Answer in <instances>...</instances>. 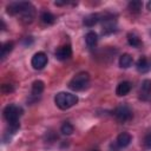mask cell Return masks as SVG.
Instances as JSON below:
<instances>
[{
	"mask_svg": "<svg viewBox=\"0 0 151 151\" xmlns=\"http://www.w3.org/2000/svg\"><path fill=\"white\" fill-rule=\"evenodd\" d=\"M99 20H100V15L97 14V13H93V14L87 15V17L84 19V25L87 26V27H92V26H94L97 22H99Z\"/></svg>",
	"mask_w": 151,
	"mask_h": 151,
	"instance_id": "9a60e30c",
	"label": "cell"
},
{
	"mask_svg": "<svg viewBox=\"0 0 151 151\" xmlns=\"http://www.w3.org/2000/svg\"><path fill=\"white\" fill-rule=\"evenodd\" d=\"M137 70H138L139 72H142V73H145V72L150 71V70H151V64H150V61H149L145 57L139 58L138 61H137Z\"/></svg>",
	"mask_w": 151,
	"mask_h": 151,
	"instance_id": "7c38bea8",
	"label": "cell"
},
{
	"mask_svg": "<svg viewBox=\"0 0 151 151\" xmlns=\"http://www.w3.org/2000/svg\"><path fill=\"white\" fill-rule=\"evenodd\" d=\"M45 88V84L41 80H34L32 83V88H31V97H33L34 99H37L44 91Z\"/></svg>",
	"mask_w": 151,
	"mask_h": 151,
	"instance_id": "ba28073f",
	"label": "cell"
},
{
	"mask_svg": "<svg viewBox=\"0 0 151 151\" xmlns=\"http://www.w3.org/2000/svg\"><path fill=\"white\" fill-rule=\"evenodd\" d=\"M40 20L45 25H52L55 21V17L50 12H42L40 15Z\"/></svg>",
	"mask_w": 151,
	"mask_h": 151,
	"instance_id": "e0dca14e",
	"label": "cell"
},
{
	"mask_svg": "<svg viewBox=\"0 0 151 151\" xmlns=\"http://www.w3.org/2000/svg\"><path fill=\"white\" fill-rule=\"evenodd\" d=\"M22 112L24 111L20 106L11 104L4 109V117L8 124H15V123H19V118L21 117Z\"/></svg>",
	"mask_w": 151,
	"mask_h": 151,
	"instance_id": "277c9868",
	"label": "cell"
},
{
	"mask_svg": "<svg viewBox=\"0 0 151 151\" xmlns=\"http://www.w3.org/2000/svg\"><path fill=\"white\" fill-rule=\"evenodd\" d=\"M14 91V87H13V85H11V84H4L2 86H1V92L2 93H11V92H13Z\"/></svg>",
	"mask_w": 151,
	"mask_h": 151,
	"instance_id": "44dd1931",
	"label": "cell"
},
{
	"mask_svg": "<svg viewBox=\"0 0 151 151\" xmlns=\"http://www.w3.org/2000/svg\"><path fill=\"white\" fill-rule=\"evenodd\" d=\"M48 59H47V55L44 53V52H38L35 53L33 57H32V60H31V65L34 70H41L46 66Z\"/></svg>",
	"mask_w": 151,
	"mask_h": 151,
	"instance_id": "8992f818",
	"label": "cell"
},
{
	"mask_svg": "<svg viewBox=\"0 0 151 151\" xmlns=\"http://www.w3.org/2000/svg\"><path fill=\"white\" fill-rule=\"evenodd\" d=\"M146 6H147V9H149V11H151V1H149Z\"/></svg>",
	"mask_w": 151,
	"mask_h": 151,
	"instance_id": "603a6c76",
	"label": "cell"
},
{
	"mask_svg": "<svg viewBox=\"0 0 151 151\" xmlns=\"http://www.w3.org/2000/svg\"><path fill=\"white\" fill-rule=\"evenodd\" d=\"M90 76L87 72H79L77 73L68 83V87L72 91H83L88 86Z\"/></svg>",
	"mask_w": 151,
	"mask_h": 151,
	"instance_id": "3957f363",
	"label": "cell"
},
{
	"mask_svg": "<svg viewBox=\"0 0 151 151\" xmlns=\"http://www.w3.org/2000/svg\"><path fill=\"white\" fill-rule=\"evenodd\" d=\"M114 116H116V118H117L119 122L125 123V122H129V120L132 118L133 114H132L131 109H130L127 105L122 104V105H119V106L114 110Z\"/></svg>",
	"mask_w": 151,
	"mask_h": 151,
	"instance_id": "5b68a950",
	"label": "cell"
},
{
	"mask_svg": "<svg viewBox=\"0 0 151 151\" xmlns=\"http://www.w3.org/2000/svg\"><path fill=\"white\" fill-rule=\"evenodd\" d=\"M60 131H61V133H63V134H65V136H70V134H72V133H73L74 127H73V125H72L71 123L65 122V123L61 125Z\"/></svg>",
	"mask_w": 151,
	"mask_h": 151,
	"instance_id": "d6986e66",
	"label": "cell"
},
{
	"mask_svg": "<svg viewBox=\"0 0 151 151\" xmlns=\"http://www.w3.org/2000/svg\"><path fill=\"white\" fill-rule=\"evenodd\" d=\"M150 93H151V80L145 79L142 83V86H140V98L145 100V99L149 98Z\"/></svg>",
	"mask_w": 151,
	"mask_h": 151,
	"instance_id": "8fae6325",
	"label": "cell"
},
{
	"mask_svg": "<svg viewBox=\"0 0 151 151\" xmlns=\"http://www.w3.org/2000/svg\"><path fill=\"white\" fill-rule=\"evenodd\" d=\"M142 1H138V0H134V1H130L129 2V9L132 12V13H138L140 9H142Z\"/></svg>",
	"mask_w": 151,
	"mask_h": 151,
	"instance_id": "ffe728a7",
	"label": "cell"
},
{
	"mask_svg": "<svg viewBox=\"0 0 151 151\" xmlns=\"http://www.w3.org/2000/svg\"><path fill=\"white\" fill-rule=\"evenodd\" d=\"M131 140H132V137H131L130 133H127V132H122V133L118 134V137H117V145L123 149V147L129 146L130 143H131Z\"/></svg>",
	"mask_w": 151,
	"mask_h": 151,
	"instance_id": "30bf717a",
	"label": "cell"
},
{
	"mask_svg": "<svg viewBox=\"0 0 151 151\" xmlns=\"http://www.w3.org/2000/svg\"><path fill=\"white\" fill-rule=\"evenodd\" d=\"M92 151H98V150H92Z\"/></svg>",
	"mask_w": 151,
	"mask_h": 151,
	"instance_id": "cb8c5ba5",
	"label": "cell"
},
{
	"mask_svg": "<svg viewBox=\"0 0 151 151\" xmlns=\"http://www.w3.org/2000/svg\"><path fill=\"white\" fill-rule=\"evenodd\" d=\"M133 63V58L129 53H124L119 57V66L123 68H129Z\"/></svg>",
	"mask_w": 151,
	"mask_h": 151,
	"instance_id": "5bb4252c",
	"label": "cell"
},
{
	"mask_svg": "<svg viewBox=\"0 0 151 151\" xmlns=\"http://www.w3.org/2000/svg\"><path fill=\"white\" fill-rule=\"evenodd\" d=\"M71 55H72V48L70 45L60 46L55 51V58L59 60H66V59L71 58Z\"/></svg>",
	"mask_w": 151,
	"mask_h": 151,
	"instance_id": "52a82bcc",
	"label": "cell"
},
{
	"mask_svg": "<svg viewBox=\"0 0 151 151\" xmlns=\"http://www.w3.org/2000/svg\"><path fill=\"white\" fill-rule=\"evenodd\" d=\"M85 41H86L87 47H90V48H94V47L97 46V42H98L97 33H94L93 31L87 32V34H86V37H85Z\"/></svg>",
	"mask_w": 151,
	"mask_h": 151,
	"instance_id": "4fadbf2b",
	"label": "cell"
},
{
	"mask_svg": "<svg viewBox=\"0 0 151 151\" xmlns=\"http://www.w3.org/2000/svg\"><path fill=\"white\" fill-rule=\"evenodd\" d=\"M131 87H132V85H131L130 81H122V83H119V84L117 85V87H116V94H117L118 97L126 96V94L131 91Z\"/></svg>",
	"mask_w": 151,
	"mask_h": 151,
	"instance_id": "9c48e42d",
	"label": "cell"
},
{
	"mask_svg": "<svg viewBox=\"0 0 151 151\" xmlns=\"http://www.w3.org/2000/svg\"><path fill=\"white\" fill-rule=\"evenodd\" d=\"M7 13L11 15H18L22 22L29 24L35 17V8L28 1H18L7 6Z\"/></svg>",
	"mask_w": 151,
	"mask_h": 151,
	"instance_id": "6da1fadb",
	"label": "cell"
},
{
	"mask_svg": "<svg viewBox=\"0 0 151 151\" xmlns=\"http://www.w3.org/2000/svg\"><path fill=\"white\" fill-rule=\"evenodd\" d=\"M127 42L132 47H139L142 45V41H140L139 37L137 34H134V33H129L127 34Z\"/></svg>",
	"mask_w": 151,
	"mask_h": 151,
	"instance_id": "ac0fdd59",
	"label": "cell"
},
{
	"mask_svg": "<svg viewBox=\"0 0 151 151\" xmlns=\"http://www.w3.org/2000/svg\"><path fill=\"white\" fill-rule=\"evenodd\" d=\"M144 145L147 149H151V132H149L144 138Z\"/></svg>",
	"mask_w": 151,
	"mask_h": 151,
	"instance_id": "7402d4cb",
	"label": "cell"
},
{
	"mask_svg": "<svg viewBox=\"0 0 151 151\" xmlns=\"http://www.w3.org/2000/svg\"><path fill=\"white\" fill-rule=\"evenodd\" d=\"M13 47H14L13 41H7V42L2 44V46H1V60H4L12 52Z\"/></svg>",
	"mask_w": 151,
	"mask_h": 151,
	"instance_id": "2e32d148",
	"label": "cell"
},
{
	"mask_svg": "<svg viewBox=\"0 0 151 151\" xmlns=\"http://www.w3.org/2000/svg\"><path fill=\"white\" fill-rule=\"evenodd\" d=\"M54 103L60 110H68L78 103V97L68 92H59L54 97Z\"/></svg>",
	"mask_w": 151,
	"mask_h": 151,
	"instance_id": "7a4b0ae2",
	"label": "cell"
}]
</instances>
